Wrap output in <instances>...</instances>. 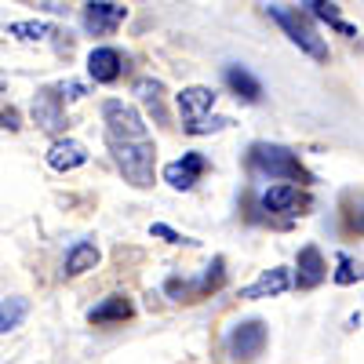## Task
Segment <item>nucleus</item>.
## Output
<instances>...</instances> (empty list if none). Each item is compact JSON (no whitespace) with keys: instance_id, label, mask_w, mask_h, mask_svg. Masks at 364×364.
<instances>
[{"instance_id":"f257e3e1","label":"nucleus","mask_w":364,"mask_h":364,"mask_svg":"<svg viewBox=\"0 0 364 364\" xmlns=\"http://www.w3.org/2000/svg\"><path fill=\"white\" fill-rule=\"evenodd\" d=\"M248 164H252V171H259L266 178H284V182H299V186H310L314 182V175L302 168V161L288 146H277V142H252Z\"/></svg>"},{"instance_id":"f03ea898","label":"nucleus","mask_w":364,"mask_h":364,"mask_svg":"<svg viewBox=\"0 0 364 364\" xmlns=\"http://www.w3.org/2000/svg\"><path fill=\"white\" fill-rule=\"evenodd\" d=\"M175 102H178L182 132H186V135H211V132L230 128V117H211V106H215V91L204 87V84L182 87V95H178Z\"/></svg>"},{"instance_id":"7ed1b4c3","label":"nucleus","mask_w":364,"mask_h":364,"mask_svg":"<svg viewBox=\"0 0 364 364\" xmlns=\"http://www.w3.org/2000/svg\"><path fill=\"white\" fill-rule=\"evenodd\" d=\"M266 15L284 29V37H288L299 51H306V55L314 58V63H328V44H324V37L317 33V26H314V18H310L306 11L269 4V8H266Z\"/></svg>"},{"instance_id":"20e7f679","label":"nucleus","mask_w":364,"mask_h":364,"mask_svg":"<svg viewBox=\"0 0 364 364\" xmlns=\"http://www.w3.org/2000/svg\"><path fill=\"white\" fill-rule=\"evenodd\" d=\"M109 149H113L117 168L124 171V178L132 182L135 190H149V186H154V161H157L154 142H149V139H139V142L109 139Z\"/></svg>"},{"instance_id":"39448f33","label":"nucleus","mask_w":364,"mask_h":364,"mask_svg":"<svg viewBox=\"0 0 364 364\" xmlns=\"http://www.w3.org/2000/svg\"><path fill=\"white\" fill-rule=\"evenodd\" d=\"M102 117H106V128H109V139H124V142H139V139H149L146 135V120L135 106L120 102V99H106L102 102Z\"/></svg>"},{"instance_id":"423d86ee","label":"nucleus","mask_w":364,"mask_h":364,"mask_svg":"<svg viewBox=\"0 0 364 364\" xmlns=\"http://www.w3.org/2000/svg\"><path fill=\"white\" fill-rule=\"evenodd\" d=\"M128 18V8L124 4H113V0H91L84 8V29L91 37H109L117 33Z\"/></svg>"},{"instance_id":"0eeeda50","label":"nucleus","mask_w":364,"mask_h":364,"mask_svg":"<svg viewBox=\"0 0 364 364\" xmlns=\"http://www.w3.org/2000/svg\"><path fill=\"white\" fill-rule=\"evenodd\" d=\"M223 284H226V262H223V259H215V262L208 266V273H204V277H200L197 284L171 277V281H168V295H171V299H182V302H193V299H200V295L219 291Z\"/></svg>"},{"instance_id":"6e6552de","label":"nucleus","mask_w":364,"mask_h":364,"mask_svg":"<svg viewBox=\"0 0 364 364\" xmlns=\"http://www.w3.org/2000/svg\"><path fill=\"white\" fill-rule=\"evenodd\" d=\"M226 346H230V357H237V360L259 357L262 346H266V324H262V321H245V324H237V328L230 331Z\"/></svg>"},{"instance_id":"1a4fd4ad","label":"nucleus","mask_w":364,"mask_h":364,"mask_svg":"<svg viewBox=\"0 0 364 364\" xmlns=\"http://www.w3.org/2000/svg\"><path fill=\"white\" fill-rule=\"evenodd\" d=\"M262 208L273 211V215H302L310 208V197L306 190L291 186V182H281V186H269L262 193Z\"/></svg>"},{"instance_id":"9d476101","label":"nucleus","mask_w":364,"mask_h":364,"mask_svg":"<svg viewBox=\"0 0 364 364\" xmlns=\"http://www.w3.org/2000/svg\"><path fill=\"white\" fill-rule=\"evenodd\" d=\"M204 168H208V161L200 154H182V161H171L164 168V182L175 190H193L197 178L204 175Z\"/></svg>"},{"instance_id":"9b49d317","label":"nucleus","mask_w":364,"mask_h":364,"mask_svg":"<svg viewBox=\"0 0 364 364\" xmlns=\"http://www.w3.org/2000/svg\"><path fill=\"white\" fill-rule=\"evenodd\" d=\"M48 164L55 171H77L87 164V146L77 142V139H55L51 149H48Z\"/></svg>"},{"instance_id":"f8f14e48","label":"nucleus","mask_w":364,"mask_h":364,"mask_svg":"<svg viewBox=\"0 0 364 364\" xmlns=\"http://www.w3.org/2000/svg\"><path fill=\"white\" fill-rule=\"evenodd\" d=\"M120 70H124V58H120L117 48H95L87 55V73L95 84H113L120 77Z\"/></svg>"},{"instance_id":"ddd939ff","label":"nucleus","mask_w":364,"mask_h":364,"mask_svg":"<svg viewBox=\"0 0 364 364\" xmlns=\"http://www.w3.org/2000/svg\"><path fill=\"white\" fill-rule=\"evenodd\" d=\"M324 277H328V266H324L321 248L306 245V248L299 252V273H295V284H299V291H310V288H317Z\"/></svg>"},{"instance_id":"4468645a","label":"nucleus","mask_w":364,"mask_h":364,"mask_svg":"<svg viewBox=\"0 0 364 364\" xmlns=\"http://www.w3.org/2000/svg\"><path fill=\"white\" fill-rule=\"evenodd\" d=\"M288 288H291V273L284 266H273V269L262 273L255 284L240 288V299H273V295H284Z\"/></svg>"},{"instance_id":"2eb2a0df","label":"nucleus","mask_w":364,"mask_h":364,"mask_svg":"<svg viewBox=\"0 0 364 364\" xmlns=\"http://www.w3.org/2000/svg\"><path fill=\"white\" fill-rule=\"evenodd\" d=\"M33 120H37L41 128H48V132H58V128L66 124V117H63V99H58L55 87L37 91V99H33Z\"/></svg>"},{"instance_id":"dca6fc26","label":"nucleus","mask_w":364,"mask_h":364,"mask_svg":"<svg viewBox=\"0 0 364 364\" xmlns=\"http://www.w3.org/2000/svg\"><path fill=\"white\" fill-rule=\"evenodd\" d=\"M135 95H139V102L154 113V120L157 124H168V109H164V84L161 80H154V77H139L135 80Z\"/></svg>"},{"instance_id":"f3484780","label":"nucleus","mask_w":364,"mask_h":364,"mask_svg":"<svg viewBox=\"0 0 364 364\" xmlns=\"http://www.w3.org/2000/svg\"><path fill=\"white\" fill-rule=\"evenodd\" d=\"M132 314H135V306L124 295H109V299L99 302V306L87 310V321L91 324H120V321H128Z\"/></svg>"},{"instance_id":"a211bd4d","label":"nucleus","mask_w":364,"mask_h":364,"mask_svg":"<svg viewBox=\"0 0 364 364\" xmlns=\"http://www.w3.org/2000/svg\"><path fill=\"white\" fill-rule=\"evenodd\" d=\"M306 8H310V15H314V18L328 22L331 29H339L343 37H360V29H357V26H350V22L343 18V11H339L336 0H306Z\"/></svg>"},{"instance_id":"6ab92c4d","label":"nucleus","mask_w":364,"mask_h":364,"mask_svg":"<svg viewBox=\"0 0 364 364\" xmlns=\"http://www.w3.org/2000/svg\"><path fill=\"white\" fill-rule=\"evenodd\" d=\"M99 248H95V240H77V245L70 248L66 255V277H80V273L87 269H95L99 266Z\"/></svg>"},{"instance_id":"aec40b11","label":"nucleus","mask_w":364,"mask_h":364,"mask_svg":"<svg viewBox=\"0 0 364 364\" xmlns=\"http://www.w3.org/2000/svg\"><path fill=\"white\" fill-rule=\"evenodd\" d=\"M226 84L233 87V95L245 99V102H259V99H262V84H259L245 66H230V70H226Z\"/></svg>"},{"instance_id":"412c9836","label":"nucleus","mask_w":364,"mask_h":364,"mask_svg":"<svg viewBox=\"0 0 364 364\" xmlns=\"http://www.w3.org/2000/svg\"><path fill=\"white\" fill-rule=\"evenodd\" d=\"M29 314V302L22 295H11L8 302H0V336H8V331H15Z\"/></svg>"},{"instance_id":"4be33fe9","label":"nucleus","mask_w":364,"mask_h":364,"mask_svg":"<svg viewBox=\"0 0 364 364\" xmlns=\"http://www.w3.org/2000/svg\"><path fill=\"white\" fill-rule=\"evenodd\" d=\"M8 33H11V37H18V41H44V37H51V33H55V29H51V22L26 18V22H11V26H8Z\"/></svg>"},{"instance_id":"5701e85b","label":"nucleus","mask_w":364,"mask_h":364,"mask_svg":"<svg viewBox=\"0 0 364 364\" xmlns=\"http://www.w3.org/2000/svg\"><path fill=\"white\" fill-rule=\"evenodd\" d=\"M360 281V269L353 266L350 255H339V269H336V284H357Z\"/></svg>"},{"instance_id":"b1692460","label":"nucleus","mask_w":364,"mask_h":364,"mask_svg":"<svg viewBox=\"0 0 364 364\" xmlns=\"http://www.w3.org/2000/svg\"><path fill=\"white\" fill-rule=\"evenodd\" d=\"M149 233H154V237H161V240H168V245H193L190 237L175 233V230H171V226H164V223H154V226H149Z\"/></svg>"},{"instance_id":"393cba45","label":"nucleus","mask_w":364,"mask_h":364,"mask_svg":"<svg viewBox=\"0 0 364 364\" xmlns=\"http://www.w3.org/2000/svg\"><path fill=\"white\" fill-rule=\"evenodd\" d=\"M55 91H58V99H63V102H66V99H84V95H87V87H84V84H77V80L58 84Z\"/></svg>"},{"instance_id":"a878e982","label":"nucleus","mask_w":364,"mask_h":364,"mask_svg":"<svg viewBox=\"0 0 364 364\" xmlns=\"http://www.w3.org/2000/svg\"><path fill=\"white\" fill-rule=\"evenodd\" d=\"M0 128H8V132H18V128H22V113H18L15 106L0 109Z\"/></svg>"},{"instance_id":"bb28decb","label":"nucleus","mask_w":364,"mask_h":364,"mask_svg":"<svg viewBox=\"0 0 364 364\" xmlns=\"http://www.w3.org/2000/svg\"><path fill=\"white\" fill-rule=\"evenodd\" d=\"M4 87H8V80H4V77H0V91H4Z\"/></svg>"},{"instance_id":"cd10ccee","label":"nucleus","mask_w":364,"mask_h":364,"mask_svg":"<svg viewBox=\"0 0 364 364\" xmlns=\"http://www.w3.org/2000/svg\"><path fill=\"white\" fill-rule=\"evenodd\" d=\"M299 4H306V0H299Z\"/></svg>"}]
</instances>
